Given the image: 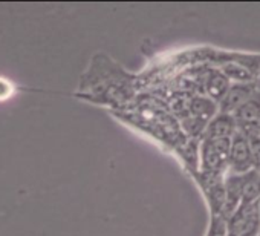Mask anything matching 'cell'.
Listing matches in <instances>:
<instances>
[{
    "label": "cell",
    "mask_w": 260,
    "mask_h": 236,
    "mask_svg": "<svg viewBox=\"0 0 260 236\" xmlns=\"http://www.w3.org/2000/svg\"><path fill=\"white\" fill-rule=\"evenodd\" d=\"M110 112L122 123L149 135L167 151L175 152L190 175L198 172L199 141L190 140L184 134L179 122L161 98L150 92H140L127 104Z\"/></svg>",
    "instance_id": "6da1fadb"
},
{
    "label": "cell",
    "mask_w": 260,
    "mask_h": 236,
    "mask_svg": "<svg viewBox=\"0 0 260 236\" xmlns=\"http://www.w3.org/2000/svg\"><path fill=\"white\" fill-rule=\"evenodd\" d=\"M230 141L231 138L202 137L199 140V169L196 173L208 176H225L228 170Z\"/></svg>",
    "instance_id": "7a4b0ae2"
},
{
    "label": "cell",
    "mask_w": 260,
    "mask_h": 236,
    "mask_svg": "<svg viewBox=\"0 0 260 236\" xmlns=\"http://www.w3.org/2000/svg\"><path fill=\"white\" fill-rule=\"evenodd\" d=\"M260 218L255 202L240 204L226 219V236H257Z\"/></svg>",
    "instance_id": "3957f363"
},
{
    "label": "cell",
    "mask_w": 260,
    "mask_h": 236,
    "mask_svg": "<svg viewBox=\"0 0 260 236\" xmlns=\"http://www.w3.org/2000/svg\"><path fill=\"white\" fill-rule=\"evenodd\" d=\"M233 118L236 122L237 131L242 135H245L246 138L258 135L257 123L260 118V92L255 91L251 98H248L242 106H239L233 112Z\"/></svg>",
    "instance_id": "277c9868"
},
{
    "label": "cell",
    "mask_w": 260,
    "mask_h": 236,
    "mask_svg": "<svg viewBox=\"0 0 260 236\" xmlns=\"http://www.w3.org/2000/svg\"><path fill=\"white\" fill-rule=\"evenodd\" d=\"M252 169L251 164V151L249 141L239 131L234 132L230 141V154H228V170L226 173L242 175Z\"/></svg>",
    "instance_id": "5b68a950"
},
{
    "label": "cell",
    "mask_w": 260,
    "mask_h": 236,
    "mask_svg": "<svg viewBox=\"0 0 260 236\" xmlns=\"http://www.w3.org/2000/svg\"><path fill=\"white\" fill-rule=\"evenodd\" d=\"M255 83H231L230 89L223 95V98L217 103L219 112L220 113H228L233 115V112L242 106L248 98L252 97L255 92Z\"/></svg>",
    "instance_id": "8992f818"
},
{
    "label": "cell",
    "mask_w": 260,
    "mask_h": 236,
    "mask_svg": "<svg viewBox=\"0 0 260 236\" xmlns=\"http://www.w3.org/2000/svg\"><path fill=\"white\" fill-rule=\"evenodd\" d=\"M223 187H225V202L220 216L226 221L242 202V175L225 173Z\"/></svg>",
    "instance_id": "52a82bcc"
},
{
    "label": "cell",
    "mask_w": 260,
    "mask_h": 236,
    "mask_svg": "<svg viewBox=\"0 0 260 236\" xmlns=\"http://www.w3.org/2000/svg\"><path fill=\"white\" fill-rule=\"evenodd\" d=\"M230 86H231V81L220 72L219 68L210 66L207 69L204 81H202L204 95H207L213 101L219 103L223 98V95L226 94V91L230 89Z\"/></svg>",
    "instance_id": "ba28073f"
},
{
    "label": "cell",
    "mask_w": 260,
    "mask_h": 236,
    "mask_svg": "<svg viewBox=\"0 0 260 236\" xmlns=\"http://www.w3.org/2000/svg\"><path fill=\"white\" fill-rule=\"evenodd\" d=\"M236 131H237V128H236V122H234L233 115L217 112L210 120V123L207 125L202 137H205V138H231Z\"/></svg>",
    "instance_id": "9c48e42d"
},
{
    "label": "cell",
    "mask_w": 260,
    "mask_h": 236,
    "mask_svg": "<svg viewBox=\"0 0 260 236\" xmlns=\"http://www.w3.org/2000/svg\"><path fill=\"white\" fill-rule=\"evenodd\" d=\"M260 198V173L251 169L246 173H242V202L252 204Z\"/></svg>",
    "instance_id": "30bf717a"
},
{
    "label": "cell",
    "mask_w": 260,
    "mask_h": 236,
    "mask_svg": "<svg viewBox=\"0 0 260 236\" xmlns=\"http://www.w3.org/2000/svg\"><path fill=\"white\" fill-rule=\"evenodd\" d=\"M207 236H226V221L220 216H211Z\"/></svg>",
    "instance_id": "8fae6325"
},
{
    "label": "cell",
    "mask_w": 260,
    "mask_h": 236,
    "mask_svg": "<svg viewBox=\"0 0 260 236\" xmlns=\"http://www.w3.org/2000/svg\"><path fill=\"white\" fill-rule=\"evenodd\" d=\"M249 141V151H251V164L252 169L260 172V137H251L248 138Z\"/></svg>",
    "instance_id": "7c38bea8"
},
{
    "label": "cell",
    "mask_w": 260,
    "mask_h": 236,
    "mask_svg": "<svg viewBox=\"0 0 260 236\" xmlns=\"http://www.w3.org/2000/svg\"><path fill=\"white\" fill-rule=\"evenodd\" d=\"M254 83H255V89L260 92V72L257 74V77H255V81H254Z\"/></svg>",
    "instance_id": "4fadbf2b"
},
{
    "label": "cell",
    "mask_w": 260,
    "mask_h": 236,
    "mask_svg": "<svg viewBox=\"0 0 260 236\" xmlns=\"http://www.w3.org/2000/svg\"><path fill=\"white\" fill-rule=\"evenodd\" d=\"M255 205H257V213H258V218H260V198L255 201Z\"/></svg>",
    "instance_id": "5bb4252c"
},
{
    "label": "cell",
    "mask_w": 260,
    "mask_h": 236,
    "mask_svg": "<svg viewBox=\"0 0 260 236\" xmlns=\"http://www.w3.org/2000/svg\"><path fill=\"white\" fill-rule=\"evenodd\" d=\"M257 134L260 137V118H258V123H257Z\"/></svg>",
    "instance_id": "9a60e30c"
},
{
    "label": "cell",
    "mask_w": 260,
    "mask_h": 236,
    "mask_svg": "<svg viewBox=\"0 0 260 236\" xmlns=\"http://www.w3.org/2000/svg\"><path fill=\"white\" fill-rule=\"evenodd\" d=\"M257 236H260V230H258V234H257Z\"/></svg>",
    "instance_id": "2e32d148"
}]
</instances>
